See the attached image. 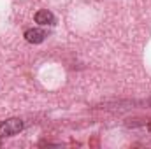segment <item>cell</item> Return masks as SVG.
Returning a JSON list of instances; mask_svg holds the SVG:
<instances>
[{
	"instance_id": "obj_1",
	"label": "cell",
	"mask_w": 151,
	"mask_h": 149,
	"mask_svg": "<svg viewBox=\"0 0 151 149\" xmlns=\"http://www.w3.org/2000/svg\"><path fill=\"white\" fill-rule=\"evenodd\" d=\"M23 130V121L18 117H11L0 123V137H12Z\"/></svg>"
},
{
	"instance_id": "obj_2",
	"label": "cell",
	"mask_w": 151,
	"mask_h": 149,
	"mask_svg": "<svg viewBox=\"0 0 151 149\" xmlns=\"http://www.w3.org/2000/svg\"><path fill=\"white\" fill-rule=\"evenodd\" d=\"M55 21H56L55 14L47 9H42L35 14V23H39V25H55Z\"/></svg>"
},
{
	"instance_id": "obj_3",
	"label": "cell",
	"mask_w": 151,
	"mask_h": 149,
	"mask_svg": "<svg viewBox=\"0 0 151 149\" xmlns=\"http://www.w3.org/2000/svg\"><path fill=\"white\" fill-rule=\"evenodd\" d=\"M25 39L30 42V44H40L44 39H46V34L39 28H30L25 32Z\"/></svg>"
},
{
	"instance_id": "obj_4",
	"label": "cell",
	"mask_w": 151,
	"mask_h": 149,
	"mask_svg": "<svg viewBox=\"0 0 151 149\" xmlns=\"http://www.w3.org/2000/svg\"><path fill=\"white\" fill-rule=\"evenodd\" d=\"M150 105H151V100H150Z\"/></svg>"
}]
</instances>
